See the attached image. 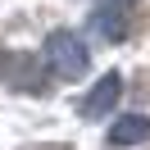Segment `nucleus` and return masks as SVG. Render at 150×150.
<instances>
[{
    "label": "nucleus",
    "instance_id": "obj_6",
    "mask_svg": "<svg viewBox=\"0 0 150 150\" xmlns=\"http://www.w3.org/2000/svg\"><path fill=\"white\" fill-rule=\"evenodd\" d=\"M137 0H100V9H132Z\"/></svg>",
    "mask_w": 150,
    "mask_h": 150
},
{
    "label": "nucleus",
    "instance_id": "obj_7",
    "mask_svg": "<svg viewBox=\"0 0 150 150\" xmlns=\"http://www.w3.org/2000/svg\"><path fill=\"white\" fill-rule=\"evenodd\" d=\"M28 150H68V146H28Z\"/></svg>",
    "mask_w": 150,
    "mask_h": 150
},
{
    "label": "nucleus",
    "instance_id": "obj_1",
    "mask_svg": "<svg viewBox=\"0 0 150 150\" xmlns=\"http://www.w3.org/2000/svg\"><path fill=\"white\" fill-rule=\"evenodd\" d=\"M46 59L50 68H55V77H64V82H77V77L86 73V46L73 37V32H55V37L46 41Z\"/></svg>",
    "mask_w": 150,
    "mask_h": 150
},
{
    "label": "nucleus",
    "instance_id": "obj_8",
    "mask_svg": "<svg viewBox=\"0 0 150 150\" xmlns=\"http://www.w3.org/2000/svg\"><path fill=\"white\" fill-rule=\"evenodd\" d=\"M0 68H5V50H0Z\"/></svg>",
    "mask_w": 150,
    "mask_h": 150
},
{
    "label": "nucleus",
    "instance_id": "obj_2",
    "mask_svg": "<svg viewBox=\"0 0 150 150\" xmlns=\"http://www.w3.org/2000/svg\"><path fill=\"white\" fill-rule=\"evenodd\" d=\"M5 82L14 86V91H32V96H46V77H41V59L37 55H5Z\"/></svg>",
    "mask_w": 150,
    "mask_h": 150
},
{
    "label": "nucleus",
    "instance_id": "obj_5",
    "mask_svg": "<svg viewBox=\"0 0 150 150\" xmlns=\"http://www.w3.org/2000/svg\"><path fill=\"white\" fill-rule=\"evenodd\" d=\"M132 96H137V105H146V100H150V73H141V77H137Z\"/></svg>",
    "mask_w": 150,
    "mask_h": 150
},
{
    "label": "nucleus",
    "instance_id": "obj_3",
    "mask_svg": "<svg viewBox=\"0 0 150 150\" xmlns=\"http://www.w3.org/2000/svg\"><path fill=\"white\" fill-rule=\"evenodd\" d=\"M118 96H123V77L118 73H105L100 86L82 100V114H86V118H100V114H109L114 105H118Z\"/></svg>",
    "mask_w": 150,
    "mask_h": 150
},
{
    "label": "nucleus",
    "instance_id": "obj_4",
    "mask_svg": "<svg viewBox=\"0 0 150 150\" xmlns=\"http://www.w3.org/2000/svg\"><path fill=\"white\" fill-rule=\"evenodd\" d=\"M150 137V118H146V114H123V118L118 123H114V127H109V146H137V141H146Z\"/></svg>",
    "mask_w": 150,
    "mask_h": 150
}]
</instances>
